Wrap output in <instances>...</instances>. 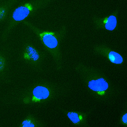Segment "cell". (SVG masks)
<instances>
[{"label":"cell","mask_w":127,"mask_h":127,"mask_svg":"<svg viewBox=\"0 0 127 127\" xmlns=\"http://www.w3.org/2000/svg\"><path fill=\"white\" fill-rule=\"evenodd\" d=\"M34 8L33 5L30 3L25 4L18 7L14 11L6 28L2 34L1 38L2 40L6 38L12 30L19 22L26 18Z\"/></svg>","instance_id":"cell-3"},{"label":"cell","mask_w":127,"mask_h":127,"mask_svg":"<svg viewBox=\"0 0 127 127\" xmlns=\"http://www.w3.org/2000/svg\"><path fill=\"white\" fill-rule=\"evenodd\" d=\"M127 114L126 113V114H124V116H123V117H122V119L123 124H125V125H127Z\"/></svg>","instance_id":"cell-11"},{"label":"cell","mask_w":127,"mask_h":127,"mask_svg":"<svg viewBox=\"0 0 127 127\" xmlns=\"http://www.w3.org/2000/svg\"><path fill=\"white\" fill-rule=\"evenodd\" d=\"M76 69L90 90L101 97L105 95L109 84L97 70L83 65H78Z\"/></svg>","instance_id":"cell-2"},{"label":"cell","mask_w":127,"mask_h":127,"mask_svg":"<svg viewBox=\"0 0 127 127\" xmlns=\"http://www.w3.org/2000/svg\"><path fill=\"white\" fill-rule=\"evenodd\" d=\"M95 24L99 28H105L108 31L114 30L117 24V18L113 15H110L106 19L97 20Z\"/></svg>","instance_id":"cell-8"},{"label":"cell","mask_w":127,"mask_h":127,"mask_svg":"<svg viewBox=\"0 0 127 127\" xmlns=\"http://www.w3.org/2000/svg\"><path fill=\"white\" fill-rule=\"evenodd\" d=\"M67 117L75 126L85 127L87 126V113L74 111H64Z\"/></svg>","instance_id":"cell-6"},{"label":"cell","mask_w":127,"mask_h":127,"mask_svg":"<svg viewBox=\"0 0 127 127\" xmlns=\"http://www.w3.org/2000/svg\"><path fill=\"white\" fill-rule=\"evenodd\" d=\"M94 50L97 54L107 58L113 64H120L123 62V58L119 54L110 50L105 45H98L95 48Z\"/></svg>","instance_id":"cell-5"},{"label":"cell","mask_w":127,"mask_h":127,"mask_svg":"<svg viewBox=\"0 0 127 127\" xmlns=\"http://www.w3.org/2000/svg\"><path fill=\"white\" fill-rule=\"evenodd\" d=\"M23 58L31 64H36L40 60V54L38 51L33 47L28 45L26 46L24 49L23 52Z\"/></svg>","instance_id":"cell-7"},{"label":"cell","mask_w":127,"mask_h":127,"mask_svg":"<svg viewBox=\"0 0 127 127\" xmlns=\"http://www.w3.org/2000/svg\"><path fill=\"white\" fill-rule=\"evenodd\" d=\"M5 61V59L2 55H0V73H2L4 69V67L6 65Z\"/></svg>","instance_id":"cell-10"},{"label":"cell","mask_w":127,"mask_h":127,"mask_svg":"<svg viewBox=\"0 0 127 127\" xmlns=\"http://www.w3.org/2000/svg\"><path fill=\"white\" fill-rule=\"evenodd\" d=\"M51 94L50 88L46 86H37L30 93L22 97L21 102L25 104L40 103L49 98Z\"/></svg>","instance_id":"cell-4"},{"label":"cell","mask_w":127,"mask_h":127,"mask_svg":"<svg viewBox=\"0 0 127 127\" xmlns=\"http://www.w3.org/2000/svg\"><path fill=\"white\" fill-rule=\"evenodd\" d=\"M24 23L39 37L44 47L53 57L54 60L57 64V68L61 69L62 62L60 43L64 34L65 29L58 32H54L41 30L27 21H25Z\"/></svg>","instance_id":"cell-1"},{"label":"cell","mask_w":127,"mask_h":127,"mask_svg":"<svg viewBox=\"0 0 127 127\" xmlns=\"http://www.w3.org/2000/svg\"><path fill=\"white\" fill-rule=\"evenodd\" d=\"M45 124L33 115H28L21 123L20 127H44Z\"/></svg>","instance_id":"cell-9"}]
</instances>
